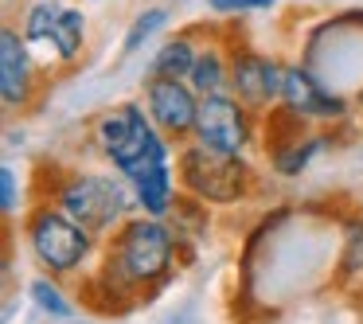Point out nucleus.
Here are the masks:
<instances>
[{"mask_svg":"<svg viewBox=\"0 0 363 324\" xmlns=\"http://www.w3.org/2000/svg\"><path fill=\"white\" fill-rule=\"evenodd\" d=\"M98 141H102L106 157H110L129 180H137V176L168 164L164 141L149 129V121L141 118L137 106H121V110L106 113V118L98 121Z\"/></svg>","mask_w":363,"mask_h":324,"instance_id":"obj_1","label":"nucleus"},{"mask_svg":"<svg viewBox=\"0 0 363 324\" xmlns=\"http://www.w3.org/2000/svg\"><path fill=\"white\" fill-rule=\"evenodd\" d=\"M168 258H172V235L152 215V219L125 223V230L118 235V246H113L110 269L118 274L121 285H145L164 274Z\"/></svg>","mask_w":363,"mask_h":324,"instance_id":"obj_2","label":"nucleus"},{"mask_svg":"<svg viewBox=\"0 0 363 324\" xmlns=\"http://www.w3.org/2000/svg\"><path fill=\"white\" fill-rule=\"evenodd\" d=\"M180 176L199 199L207 203H235L246 191V168L238 157L230 152H219L211 145H191L180 157Z\"/></svg>","mask_w":363,"mask_h":324,"instance_id":"obj_3","label":"nucleus"},{"mask_svg":"<svg viewBox=\"0 0 363 324\" xmlns=\"http://www.w3.org/2000/svg\"><path fill=\"white\" fill-rule=\"evenodd\" d=\"M28 242H32L35 258L51 269V274H71L90 250V235L79 219L67 211H35L28 223Z\"/></svg>","mask_w":363,"mask_h":324,"instance_id":"obj_4","label":"nucleus"},{"mask_svg":"<svg viewBox=\"0 0 363 324\" xmlns=\"http://www.w3.org/2000/svg\"><path fill=\"white\" fill-rule=\"evenodd\" d=\"M63 211L79 219L82 227H110L121 211L129 207V191L121 180H106V176H74L59 196Z\"/></svg>","mask_w":363,"mask_h":324,"instance_id":"obj_5","label":"nucleus"},{"mask_svg":"<svg viewBox=\"0 0 363 324\" xmlns=\"http://www.w3.org/2000/svg\"><path fill=\"white\" fill-rule=\"evenodd\" d=\"M196 133H199V141H203V145H211V149H219V152L238 157V152L246 149V141H250L246 110L235 102V98H227V94L203 98V102H199Z\"/></svg>","mask_w":363,"mask_h":324,"instance_id":"obj_6","label":"nucleus"},{"mask_svg":"<svg viewBox=\"0 0 363 324\" xmlns=\"http://www.w3.org/2000/svg\"><path fill=\"white\" fill-rule=\"evenodd\" d=\"M149 113L164 133L184 137V133H191L196 121H199V102H196V94H191V86H184L180 79H160V74H152Z\"/></svg>","mask_w":363,"mask_h":324,"instance_id":"obj_7","label":"nucleus"},{"mask_svg":"<svg viewBox=\"0 0 363 324\" xmlns=\"http://www.w3.org/2000/svg\"><path fill=\"white\" fill-rule=\"evenodd\" d=\"M230 79H235V90L242 102L250 106H266L274 98H281V82L285 71L266 55H254V51H242L235 55V67H230Z\"/></svg>","mask_w":363,"mask_h":324,"instance_id":"obj_8","label":"nucleus"},{"mask_svg":"<svg viewBox=\"0 0 363 324\" xmlns=\"http://www.w3.org/2000/svg\"><path fill=\"white\" fill-rule=\"evenodd\" d=\"M32 90V59L28 48L12 28L0 32V98L4 106H24Z\"/></svg>","mask_w":363,"mask_h":324,"instance_id":"obj_9","label":"nucleus"},{"mask_svg":"<svg viewBox=\"0 0 363 324\" xmlns=\"http://www.w3.org/2000/svg\"><path fill=\"white\" fill-rule=\"evenodd\" d=\"M281 98L293 113L301 118H324V113H344V102L332 94H324V86H316L305 71H285Z\"/></svg>","mask_w":363,"mask_h":324,"instance_id":"obj_10","label":"nucleus"},{"mask_svg":"<svg viewBox=\"0 0 363 324\" xmlns=\"http://www.w3.org/2000/svg\"><path fill=\"white\" fill-rule=\"evenodd\" d=\"M133 184H137V196H141V207L149 215H164L168 211V203H172V172H168V164L137 176Z\"/></svg>","mask_w":363,"mask_h":324,"instance_id":"obj_11","label":"nucleus"},{"mask_svg":"<svg viewBox=\"0 0 363 324\" xmlns=\"http://www.w3.org/2000/svg\"><path fill=\"white\" fill-rule=\"evenodd\" d=\"M196 55L199 51L191 48V40H168L160 48V55L152 59V74H160V79H184L196 67Z\"/></svg>","mask_w":363,"mask_h":324,"instance_id":"obj_12","label":"nucleus"},{"mask_svg":"<svg viewBox=\"0 0 363 324\" xmlns=\"http://www.w3.org/2000/svg\"><path fill=\"white\" fill-rule=\"evenodd\" d=\"M191 86H196L203 98L223 94V86H227V63H223L219 51H199V55H196V67H191Z\"/></svg>","mask_w":363,"mask_h":324,"instance_id":"obj_13","label":"nucleus"},{"mask_svg":"<svg viewBox=\"0 0 363 324\" xmlns=\"http://www.w3.org/2000/svg\"><path fill=\"white\" fill-rule=\"evenodd\" d=\"M86 20H82V12H59L55 28H51V43H55V51L63 59H74L82 48V32H86Z\"/></svg>","mask_w":363,"mask_h":324,"instance_id":"obj_14","label":"nucleus"},{"mask_svg":"<svg viewBox=\"0 0 363 324\" xmlns=\"http://www.w3.org/2000/svg\"><path fill=\"white\" fill-rule=\"evenodd\" d=\"M316 149H320V141H293V145H285V149H277V152H274L277 172H281V176H297L301 168L313 160Z\"/></svg>","mask_w":363,"mask_h":324,"instance_id":"obj_15","label":"nucleus"},{"mask_svg":"<svg viewBox=\"0 0 363 324\" xmlns=\"http://www.w3.org/2000/svg\"><path fill=\"white\" fill-rule=\"evenodd\" d=\"M164 24V9H149V12H141L137 16V24L129 28V35H125V55H133V51H141V43L149 40L157 28Z\"/></svg>","mask_w":363,"mask_h":324,"instance_id":"obj_16","label":"nucleus"},{"mask_svg":"<svg viewBox=\"0 0 363 324\" xmlns=\"http://www.w3.org/2000/svg\"><path fill=\"white\" fill-rule=\"evenodd\" d=\"M55 20H59V9L51 4V0L35 4V9L28 12V40H51V28H55Z\"/></svg>","mask_w":363,"mask_h":324,"instance_id":"obj_17","label":"nucleus"},{"mask_svg":"<svg viewBox=\"0 0 363 324\" xmlns=\"http://www.w3.org/2000/svg\"><path fill=\"white\" fill-rule=\"evenodd\" d=\"M32 297H35V305H40L43 313H51V316H71L74 313V308L67 305V297L51 281H35L32 285Z\"/></svg>","mask_w":363,"mask_h":324,"instance_id":"obj_18","label":"nucleus"},{"mask_svg":"<svg viewBox=\"0 0 363 324\" xmlns=\"http://www.w3.org/2000/svg\"><path fill=\"white\" fill-rule=\"evenodd\" d=\"M0 207H4V215L16 211V172L9 164L0 168Z\"/></svg>","mask_w":363,"mask_h":324,"instance_id":"obj_19","label":"nucleus"},{"mask_svg":"<svg viewBox=\"0 0 363 324\" xmlns=\"http://www.w3.org/2000/svg\"><path fill=\"white\" fill-rule=\"evenodd\" d=\"M274 0H211V9L219 12H246V9H269Z\"/></svg>","mask_w":363,"mask_h":324,"instance_id":"obj_20","label":"nucleus"}]
</instances>
